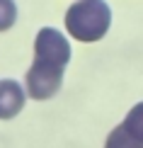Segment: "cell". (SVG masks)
I'll return each instance as SVG.
<instances>
[{
    "mask_svg": "<svg viewBox=\"0 0 143 148\" xmlns=\"http://www.w3.org/2000/svg\"><path fill=\"white\" fill-rule=\"evenodd\" d=\"M70 61V44L58 29L44 27L34 39V63L27 71V92L32 100H49L61 90L63 71Z\"/></svg>",
    "mask_w": 143,
    "mask_h": 148,
    "instance_id": "obj_1",
    "label": "cell"
},
{
    "mask_svg": "<svg viewBox=\"0 0 143 148\" xmlns=\"http://www.w3.org/2000/svg\"><path fill=\"white\" fill-rule=\"evenodd\" d=\"M112 10L104 0H78L66 12V29L78 41H99L109 32Z\"/></svg>",
    "mask_w": 143,
    "mask_h": 148,
    "instance_id": "obj_2",
    "label": "cell"
},
{
    "mask_svg": "<svg viewBox=\"0 0 143 148\" xmlns=\"http://www.w3.org/2000/svg\"><path fill=\"white\" fill-rule=\"evenodd\" d=\"M24 107V88L17 80H0V119H12Z\"/></svg>",
    "mask_w": 143,
    "mask_h": 148,
    "instance_id": "obj_3",
    "label": "cell"
},
{
    "mask_svg": "<svg viewBox=\"0 0 143 148\" xmlns=\"http://www.w3.org/2000/svg\"><path fill=\"white\" fill-rule=\"evenodd\" d=\"M104 148H143V141L133 138L124 126H116L114 131L107 136V143H104Z\"/></svg>",
    "mask_w": 143,
    "mask_h": 148,
    "instance_id": "obj_4",
    "label": "cell"
},
{
    "mask_svg": "<svg viewBox=\"0 0 143 148\" xmlns=\"http://www.w3.org/2000/svg\"><path fill=\"white\" fill-rule=\"evenodd\" d=\"M124 129H126L129 134H131L133 138L143 141V102H138L136 107L131 109V112L126 114V119H124Z\"/></svg>",
    "mask_w": 143,
    "mask_h": 148,
    "instance_id": "obj_5",
    "label": "cell"
},
{
    "mask_svg": "<svg viewBox=\"0 0 143 148\" xmlns=\"http://www.w3.org/2000/svg\"><path fill=\"white\" fill-rule=\"evenodd\" d=\"M17 20V5L15 0H0V32L10 29Z\"/></svg>",
    "mask_w": 143,
    "mask_h": 148,
    "instance_id": "obj_6",
    "label": "cell"
}]
</instances>
